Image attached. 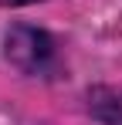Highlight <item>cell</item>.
Listing matches in <instances>:
<instances>
[{"label": "cell", "instance_id": "6da1fadb", "mask_svg": "<svg viewBox=\"0 0 122 125\" xmlns=\"http://www.w3.org/2000/svg\"><path fill=\"white\" fill-rule=\"evenodd\" d=\"M3 54L7 61L14 64L24 74H41L51 68V58H54V44L51 37L37 31V27H10L7 37H3Z\"/></svg>", "mask_w": 122, "mask_h": 125}, {"label": "cell", "instance_id": "3957f363", "mask_svg": "<svg viewBox=\"0 0 122 125\" xmlns=\"http://www.w3.org/2000/svg\"><path fill=\"white\" fill-rule=\"evenodd\" d=\"M27 3H37V0H0V7H27Z\"/></svg>", "mask_w": 122, "mask_h": 125}, {"label": "cell", "instance_id": "7a4b0ae2", "mask_svg": "<svg viewBox=\"0 0 122 125\" xmlns=\"http://www.w3.org/2000/svg\"><path fill=\"white\" fill-rule=\"evenodd\" d=\"M92 115L105 125H122V88H92L88 91Z\"/></svg>", "mask_w": 122, "mask_h": 125}]
</instances>
